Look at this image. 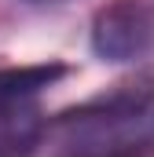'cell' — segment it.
I'll use <instances>...</instances> for the list:
<instances>
[{
	"instance_id": "6da1fadb",
	"label": "cell",
	"mask_w": 154,
	"mask_h": 157,
	"mask_svg": "<svg viewBox=\"0 0 154 157\" xmlns=\"http://www.w3.org/2000/svg\"><path fill=\"white\" fill-rule=\"evenodd\" d=\"M151 99L147 84H121L59 113L51 132L66 157H143L151 150Z\"/></svg>"
},
{
	"instance_id": "7a4b0ae2",
	"label": "cell",
	"mask_w": 154,
	"mask_h": 157,
	"mask_svg": "<svg viewBox=\"0 0 154 157\" xmlns=\"http://www.w3.org/2000/svg\"><path fill=\"white\" fill-rule=\"evenodd\" d=\"M154 44V7L143 0H110L92 18V51L103 62H136Z\"/></svg>"
},
{
	"instance_id": "3957f363",
	"label": "cell",
	"mask_w": 154,
	"mask_h": 157,
	"mask_svg": "<svg viewBox=\"0 0 154 157\" xmlns=\"http://www.w3.org/2000/svg\"><path fill=\"white\" fill-rule=\"evenodd\" d=\"M66 73H70L66 62H37V66H7V70H0V121L30 110L40 91L51 88L55 80H63Z\"/></svg>"
},
{
	"instance_id": "277c9868",
	"label": "cell",
	"mask_w": 154,
	"mask_h": 157,
	"mask_svg": "<svg viewBox=\"0 0 154 157\" xmlns=\"http://www.w3.org/2000/svg\"><path fill=\"white\" fill-rule=\"evenodd\" d=\"M40 135H44V128H40V117L33 106L0 121V157H26L40 143Z\"/></svg>"
},
{
	"instance_id": "5b68a950",
	"label": "cell",
	"mask_w": 154,
	"mask_h": 157,
	"mask_svg": "<svg viewBox=\"0 0 154 157\" xmlns=\"http://www.w3.org/2000/svg\"><path fill=\"white\" fill-rule=\"evenodd\" d=\"M30 4H59V0H30Z\"/></svg>"
}]
</instances>
